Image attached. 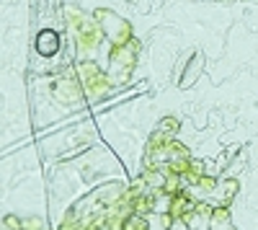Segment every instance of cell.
I'll list each match as a JSON object with an SVG mask.
<instances>
[{
    "mask_svg": "<svg viewBox=\"0 0 258 230\" xmlns=\"http://www.w3.org/2000/svg\"><path fill=\"white\" fill-rule=\"evenodd\" d=\"M34 47H36V52H39L41 57H54V54L59 52V47H62V39H59V34H57L54 29H41V31L36 34Z\"/></svg>",
    "mask_w": 258,
    "mask_h": 230,
    "instance_id": "7",
    "label": "cell"
},
{
    "mask_svg": "<svg viewBox=\"0 0 258 230\" xmlns=\"http://www.w3.org/2000/svg\"><path fill=\"white\" fill-rule=\"evenodd\" d=\"M80 80H83L85 96H91L93 101L106 96L114 88V80L109 78V73H103L98 68V62H93V60H83L80 62Z\"/></svg>",
    "mask_w": 258,
    "mask_h": 230,
    "instance_id": "4",
    "label": "cell"
},
{
    "mask_svg": "<svg viewBox=\"0 0 258 230\" xmlns=\"http://www.w3.org/2000/svg\"><path fill=\"white\" fill-rule=\"evenodd\" d=\"M178 127H181V124H178V119H176V117H165V119L158 124V132H163L165 137H176Z\"/></svg>",
    "mask_w": 258,
    "mask_h": 230,
    "instance_id": "11",
    "label": "cell"
},
{
    "mask_svg": "<svg viewBox=\"0 0 258 230\" xmlns=\"http://www.w3.org/2000/svg\"><path fill=\"white\" fill-rule=\"evenodd\" d=\"M68 24H70V31H73V36H75L78 52H80L83 57H88L91 52L98 49L103 31H101L98 21H96L93 16H85V13L70 8V11H68Z\"/></svg>",
    "mask_w": 258,
    "mask_h": 230,
    "instance_id": "1",
    "label": "cell"
},
{
    "mask_svg": "<svg viewBox=\"0 0 258 230\" xmlns=\"http://www.w3.org/2000/svg\"><path fill=\"white\" fill-rule=\"evenodd\" d=\"M209 230H238L230 222V207H214V210H212V227Z\"/></svg>",
    "mask_w": 258,
    "mask_h": 230,
    "instance_id": "10",
    "label": "cell"
},
{
    "mask_svg": "<svg viewBox=\"0 0 258 230\" xmlns=\"http://www.w3.org/2000/svg\"><path fill=\"white\" fill-rule=\"evenodd\" d=\"M93 18L98 21V26H101L103 36L109 39L111 47L129 44V41L135 39L132 36V24H129L124 16H119V13H114L109 8H98V11H93Z\"/></svg>",
    "mask_w": 258,
    "mask_h": 230,
    "instance_id": "2",
    "label": "cell"
},
{
    "mask_svg": "<svg viewBox=\"0 0 258 230\" xmlns=\"http://www.w3.org/2000/svg\"><path fill=\"white\" fill-rule=\"evenodd\" d=\"M202 70H204V54L202 52H188L181 62H178V88H191L194 83L199 80V75H202Z\"/></svg>",
    "mask_w": 258,
    "mask_h": 230,
    "instance_id": "6",
    "label": "cell"
},
{
    "mask_svg": "<svg viewBox=\"0 0 258 230\" xmlns=\"http://www.w3.org/2000/svg\"><path fill=\"white\" fill-rule=\"evenodd\" d=\"M212 210H214V207L209 202H199L191 210V215L183 220L186 230H209L212 227Z\"/></svg>",
    "mask_w": 258,
    "mask_h": 230,
    "instance_id": "8",
    "label": "cell"
},
{
    "mask_svg": "<svg viewBox=\"0 0 258 230\" xmlns=\"http://www.w3.org/2000/svg\"><path fill=\"white\" fill-rule=\"evenodd\" d=\"M137 52H140V41L132 39L129 44H121V47H111V54H109V78L114 83H121L132 75L135 65H137Z\"/></svg>",
    "mask_w": 258,
    "mask_h": 230,
    "instance_id": "3",
    "label": "cell"
},
{
    "mask_svg": "<svg viewBox=\"0 0 258 230\" xmlns=\"http://www.w3.org/2000/svg\"><path fill=\"white\" fill-rule=\"evenodd\" d=\"M238 189H240V186H238V181H235V179H220L217 189H214L212 197H209V199H214L212 207H230V202L235 199Z\"/></svg>",
    "mask_w": 258,
    "mask_h": 230,
    "instance_id": "9",
    "label": "cell"
},
{
    "mask_svg": "<svg viewBox=\"0 0 258 230\" xmlns=\"http://www.w3.org/2000/svg\"><path fill=\"white\" fill-rule=\"evenodd\" d=\"M24 230H49L41 220H36V217H31V220H24Z\"/></svg>",
    "mask_w": 258,
    "mask_h": 230,
    "instance_id": "12",
    "label": "cell"
},
{
    "mask_svg": "<svg viewBox=\"0 0 258 230\" xmlns=\"http://www.w3.org/2000/svg\"><path fill=\"white\" fill-rule=\"evenodd\" d=\"M85 88L80 75H73V70H64L62 75H57L52 80V98L57 103H78L83 98Z\"/></svg>",
    "mask_w": 258,
    "mask_h": 230,
    "instance_id": "5",
    "label": "cell"
},
{
    "mask_svg": "<svg viewBox=\"0 0 258 230\" xmlns=\"http://www.w3.org/2000/svg\"><path fill=\"white\" fill-rule=\"evenodd\" d=\"M227 3H232V0H227Z\"/></svg>",
    "mask_w": 258,
    "mask_h": 230,
    "instance_id": "13",
    "label": "cell"
}]
</instances>
